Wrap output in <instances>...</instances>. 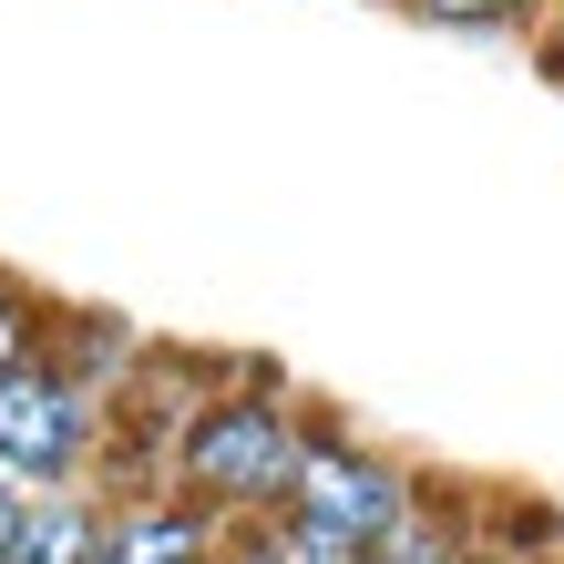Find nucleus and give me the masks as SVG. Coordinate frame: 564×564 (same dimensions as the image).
I'll list each match as a JSON object with an SVG mask.
<instances>
[{"instance_id":"obj_1","label":"nucleus","mask_w":564,"mask_h":564,"mask_svg":"<svg viewBox=\"0 0 564 564\" xmlns=\"http://www.w3.org/2000/svg\"><path fill=\"white\" fill-rule=\"evenodd\" d=\"M308 421L318 401L288 390L278 359H216V380L195 390V411L175 421V452H164V482L185 503H206L216 523H257L288 503L297 462H308Z\"/></svg>"},{"instance_id":"obj_7","label":"nucleus","mask_w":564,"mask_h":564,"mask_svg":"<svg viewBox=\"0 0 564 564\" xmlns=\"http://www.w3.org/2000/svg\"><path fill=\"white\" fill-rule=\"evenodd\" d=\"M104 513H113V492H31L21 503V534L0 564H93V544H104Z\"/></svg>"},{"instance_id":"obj_9","label":"nucleus","mask_w":564,"mask_h":564,"mask_svg":"<svg viewBox=\"0 0 564 564\" xmlns=\"http://www.w3.org/2000/svg\"><path fill=\"white\" fill-rule=\"evenodd\" d=\"M421 31H462V42H534V31L564 11V0H390Z\"/></svg>"},{"instance_id":"obj_10","label":"nucleus","mask_w":564,"mask_h":564,"mask_svg":"<svg viewBox=\"0 0 564 564\" xmlns=\"http://www.w3.org/2000/svg\"><path fill=\"white\" fill-rule=\"evenodd\" d=\"M42 339H52V297L31 288L21 268H0V370H21Z\"/></svg>"},{"instance_id":"obj_8","label":"nucleus","mask_w":564,"mask_h":564,"mask_svg":"<svg viewBox=\"0 0 564 564\" xmlns=\"http://www.w3.org/2000/svg\"><path fill=\"white\" fill-rule=\"evenodd\" d=\"M226 564H370V554L339 544V534H318V523H297L278 503V513H257V523H226Z\"/></svg>"},{"instance_id":"obj_12","label":"nucleus","mask_w":564,"mask_h":564,"mask_svg":"<svg viewBox=\"0 0 564 564\" xmlns=\"http://www.w3.org/2000/svg\"><path fill=\"white\" fill-rule=\"evenodd\" d=\"M11 534H21V492L0 482V554H11Z\"/></svg>"},{"instance_id":"obj_6","label":"nucleus","mask_w":564,"mask_h":564,"mask_svg":"<svg viewBox=\"0 0 564 564\" xmlns=\"http://www.w3.org/2000/svg\"><path fill=\"white\" fill-rule=\"evenodd\" d=\"M73 380H93L104 401H123V390L144 380V359H154V339L134 318H113V308H73V297H52V339H42Z\"/></svg>"},{"instance_id":"obj_4","label":"nucleus","mask_w":564,"mask_h":564,"mask_svg":"<svg viewBox=\"0 0 564 564\" xmlns=\"http://www.w3.org/2000/svg\"><path fill=\"white\" fill-rule=\"evenodd\" d=\"M93 564H226V523H216L206 503H185L175 482H154V492H113Z\"/></svg>"},{"instance_id":"obj_11","label":"nucleus","mask_w":564,"mask_h":564,"mask_svg":"<svg viewBox=\"0 0 564 564\" xmlns=\"http://www.w3.org/2000/svg\"><path fill=\"white\" fill-rule=\"evenodd\" d=\"M534 73H544V83H554V93H564V11H554V21H544V31H534Z\"/></svg>"},{"instance_id":"obj_3","label":"nucleus","mask_w":564,"mask_h":564,"mask_svg":"<svg viewBox=\"0 0 564 564\" xmlns=\"http://www.w3.org/2000/svg\"><path fill=\"white\" fill-rule=\"evenodd\" d=\"M421 482H431L421 462L380 452L370 431H359V421H339V411H318V421H308V462H297V482H288V513L370 554L380 534H401V523H411Z\"/></svg>"},{"instance_id":"obj_5","label":"nucleus","mask_w":564,"mask_h":564,"mask_svg":"<svg viewBox=\"0 0 564 564\" xmlns=\"http://www.w3.org/2000/svg\"><path fill=\"white\" fill-rule=\"evenodd\" d=\"M370 564H503V554H492L482 492H462V482L431 473V482H421V503H411V523H401V534H380Z\"/></svg>"},{"instance_id":"obj_13","label":"nucleus","mask_w":564,"mask_h":564,"mask_svg":"<svg viewBox=\"0 0 564 564\" xmlns=\"http://www.w3.org/2000/svg\"><path fill=\"white\" fill-rule=\"evenodd\" d=\"M544 564H564V554H544Z\"/></svg>"},{"instance_id":"obj_2","label":"nucleus","mask_w":564,"mask_h":564,"mask_svg":"<svg viewBox=\"0 0 564 564\" xmlns=\"http://www.w3.org/2000/svg\"><path fill=\"white\" fill-rule=\"evenodd\" d=\"M104 452H113V401L93 380H73L52 349H31L21 370H0V482L21 492H104Z\"/></svg>"}]
</instances>
